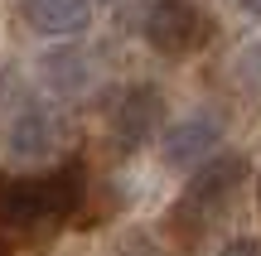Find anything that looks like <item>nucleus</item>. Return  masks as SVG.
<instances>
[{
  "label": "nucleus",
  "mask_w": 261,
  "mask_h": 256,
  "mask_svg": "<svg viewBox=\"0 0 261 256\" xmlns=\"http://www.w3.org/2000/svg\"><path fill=\"white\" fill-rule=\"evenodd\" d=\"M83 189H87L83 160L58 164L44 179H0V227L29 232V227H39V222L68 218V213L83 203Z\"/></svg>",
  "instance_id": "obj_1"
},
{
  "label": "nucleus",
  "mask_w": 261,
  "mask_h": 256,
  "mask_svg": "<svg viewBox=\"0 0 261 256\" xmlns=\"http://www.w3.org/2000/svg\"><path fill=\"white\" fill-rule=\"evenodd\" d=\"M242 179H247V164L237 160V155H208V160L198 164V174L184 184L169 222H179V227H189V232H203L213 218L227 213V203L242 189Z\"/></svg>",
  "instance_id": "obj_2"
},
{
  "label": "nucleus",
  "mask_w": 261,
  "mask_h": 256,
  "mask_svg": "<svg viewBox=\"0 0 261 256\" xmlns=\"http://www.w3.org/2000/svg\"><path fill=\"white\" fill-rule=\"evenodd\" d=\"M140 34L155 53L184 58V53H198L213 39V15L198 0H155L140 19Z\"/></svg>",
  "instance_id": "obj_3"
},
{
  "label": "nucleus",
  "mask_w": 261,
  "mask_h": 256,
  "mask_svg": "<svg viewBox=\"0 0 261 256\" xmlns=\"http://www.w3.org/2000/svg\"><path fill=\"white\" fill-rule=\"evenodd\" d=\"M160 121H165V97H160L155 82L126 87V92L116 97V106H112V135H116V145H126V150L145 145Z\"/></svg>",
  "instance_id": "obj_4"
},
{
  "label": "nucleus",
  "mask_w": 261,
  "mask_h": 256,
  "mask_svg": "<svg viewBox=\"0 0 261 256\" xmlns=\"http://www.w3.org/2000/svg\"><path fill=\"white\" fill-rule=\"evenodd\" d=\"M218 135H223V121H218V111H194V116H184V121L169 126L165 145H160V160H165L169 169L203 164L208 155H213Z\"/></svg>",
  "instance_id": "obj_5"
},
{
  "label": "nucleus",
  "mask_w": 261,
  "mask_h": 256,
  "mask_svg": "<svg viewBox=\"0 0 261 256\" xmlns=\"http://www.w3.org/2000/svg\"><path fill=\"white\" fill-rule=\"evenodd\" d=\"M10 155L15 160H54L58 145H63V116L54 106H24V111L10 121Z\"/></svg>",
  "instance_id": "obj_6"
},
{
  "label": "nucleus",
  "mask_w": 261,
  "mask_h": 256,
  "mask_svg": "<svg viewBox=\"0 0 261 256\" xmlns=\"http://www.w3.org/2000/svg\"><path fill=\"white\" fill-rule=\"evenodd\" d=\"M24 19L29 29H39L48 39H68L77 29H87L92 0H24Z\"/></svg>",
  "instance_id": "obj_7"
},
{
  "label": "nucleus",
  "mask_w": 261,
  "mask_h": 256,
  "mask_svg": "<svg viewBox=\"0 0 261 256\" xmlns=\"http://www.w3.org/2000/svg\"><path fill=\"white\" fill-rule=\"evenodd\" d=\"M44 77H48L54 87L63 82V92L73 97V92H83V87H87V63L73 53V48H58V53L44 63Z\"/></svg>",
  "instance_id": "obj_8"
},
{
  "label": "nucleus",
  "mask_w": 261,
  "mask_h": 256,
  "mask_svg": "<svg viewBox=\"0 0 261 256\" xmlns=\"http://www.w3.org/2000/svg\"><path fill=\"white\" fill-rule=\"evenodd\" d=\"M237 73H242L247 92H252V87L261 92V44H252V48H247V53H242V63H237Z\"/></svg>",
  "instance_id": "obj_9"
},
{
  "label": "nucleus",
  "mask_w": 261,
  "mask_h": 256,
  "mask_svg": "<svg viewBox=\"0 0 261 256\" xmlns=\"http://www.w3.org/2000/svg\"><path fill=\"white\" fill-rule=\"evenodd\" d=\"M223 256H261V251H256V247H252L247 237H237V242H232V247H227Z\"/></svg>",
  "instance_id": "obj_10"
},
{
  "label": "nucleus",
  "mask_w": 261,
  "mask_h": 256,
  "mask_svg": "<svg viewBox=\"0 0 261 256\" xmlns=\"http://www.w3.org/2000/svg\"><path fill=\"white\" fill-rule=\"evenodd\" d=\"M237 5H242V15H256L261 19V0H237Z\"/></svg>",
  "instance_id": "obj_11"
},
{
  "label": "nucleus",
  "mask_w": 261,
  "mask_h": 256,
  "mask_svg": "<svg viewBox=\"0 0 261 256\" xmlns=\"http://www.w3.org/2000/svg\"><path fill=\"white\" fill-rule=\"evenodd\" d=\"M256 203H261V184H256Z\"/></svg>",
  "instance_id": "obj_12"
}]
</instances>
